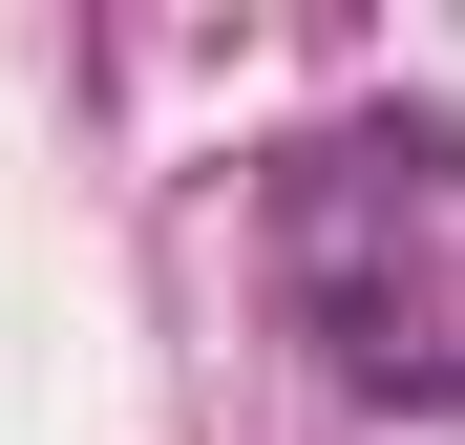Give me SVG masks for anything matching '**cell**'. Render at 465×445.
<instances>
[{
    "label": "cell",
    "mask_w": 465,
    "mask_h": 445,
    "mask_svg": "<svg viewBox=\"0 0 465 445\" xmlns=\"http://www.w3.org/2000/svg\"><path fill=\"white\" fill-rule=\"evenodd\" d=\"M275 297L360 403H465V127H318L275 170Z\"/></svg>",
    "instance_id": "6da1fadb"
}]
</instances>
